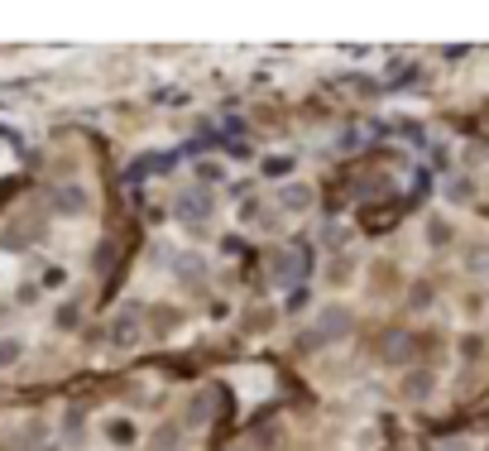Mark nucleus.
<instances>
[{"label":"nucleus","instance_id":"f257e3e1","mask_svg":"<svg viewBox=\"0 0 489 451\" xmlns=\"http://www.w3.org/2000/svg\"><path fill=\"white\" fill-rule=\"evenodd\" d=\"M351 327H355L351 307H345V303H327V307H317V313H312L307 346H312V351H327V346H336V341L351 336Z\"/></svg>","mask_w":489,"mask_h":451},{"label":"nucleus","instance_id":"f03ea898","mask_svg":"<svg viewBox=\"0 0 489 451\" xmlns=\"http://www.w3.org/2000/svg\"><path fill=\"white\" fill-rule=\"evenodd\" d=\"M145 331H149V317H139L135 307H121V313L106 322V346L121 351V355H130V351L145 346Z\"/></svg>","mask_w":489,"mask_h":451},{"label":"nucleus","instance_id":"7ed1b4c3","mask_svg":"<svg viewBox=\"0 0 489 451\" xmlns=\"http://www.w3.org/2000/svg\"><path fill=\"white\" fill-rule=\"evenodd\" d=\"M173 217L183 221V226H207L211 217H217V193H211V187H201V183L183 187L177 202H173Z\"/></svg>","mask_w":489,"mask_h":451},{"label":"nucleus","instance_id":"20e7f679","mask_svg":"<svg viewBox=\"0 0 489 451\" xmlns=\"http://www.w3.org/2000/svg\"><path fill=\"white\" fill-rule=\"evenodd\" d=\"M49 211L63 221H82V217H91V193L82 183H58L49 193Z\"/></svg>","mask_w":489,"mask_h":451},{"label":"nucleus","instance_id":"39448f33","mask_svg":"<svg viewBox=\"0 0 489 451\" xmlns=\"http://www.w3.org/2000/svg\"><path fill=\"white\" fill-rule=\"evenodd\" d=\"M101 437H106L115 451H130L145 432H139V423L130 418V413H106V418H101Z\"/></svg>","mask_w":489,"mask_h":451},{"label":"nucleus","instance_id":"423d86ee","mask_svg":"<svg viewBox=\"0 0 489 451\" xmlns=\"http://www.w3.org/2000/svg\"><path fill=\"white\" fill-rule=\"evenodd\" d=\"M211 418H217V394H211V389H193L183 403V427L187 432H201Z\"/></svg>","mask_w":489,"mask_h":451},{"label":"nucleus","instance_id":"0eeeda50","mask_svg":"<svg viewBox=\"0 0 489 451\" xmlns=\"http://www.w3.org/2000/svg\"><path fill=\"white\" fill-rule=\"evenodd\" d=\"M317 202V187L312 183H283L279 187V211L283 217H307Z\"/></svg>","mask_w":489,"mask_h":451},{"label":"nucleus","instance_id":"6e6552de","mask_svg":"<svg viewBox=\"0 0 489 451\" xmlns=\"http://www.w3.org/2000/svg\"><path fill=\"white\" fill-rule=\"evenodd\" d=\"M432 394H437V375L432 370H422V365H417V370L403 375V399H408V403H427Z\"/></svg>","mask_w":489,"mask_h":451},{"label":"nucleus","instance_id":"1a4fd4ad","mask_svg":"<svg viewBox=\"0 0 489 451\" xmlns=\"http://www.w3.org/2000/svg\"><path fill=\"white\" fill-rule=\"evenodd\" d=\"M173 274L177 279H187V283H201L211 274V265H207V255H197V250H187V255H177V265H173Z\"/></svg>","mask_w":489,"mask_h":451},{"label":"nucleus","instance_id":"9d476101","mask_svg":"<svg viewBox=\"0 0 489 451\" xmlns=\"http://www.w3.org/2000/svg\"><path fill=\"white\" fill-rule=\"evenodd\" d=\"M25 341L20 336H0V375H10V370H20V360H25Z\"/></svg>","mask_w":489,"mask_h":451},{"label":"nucleus","instance_id":"9b49d317","mask_svg":"<svg viewBox=\"0 0 489 451\" xmlns=\"http://www.w3.org/2000/svg\"><path fill=\"white\" fill-rule=\"evenodd\" d=\"M297 274H303V259H297V250H279V255H273V283H293Z\"/></svg>","mask_w":489,"mask_h":451},{"label":"nucleus","instance_id":"f8f14e48","mask_svg":"<svg viewBox=\"0 0 489 451\" xmlns=\"http://www.w3.org/2000/svg\"><path fill=\"white\" fill-rule=\"evenodd\" d=\"M259 173L264 178H288L293 173V154H283V149L264 154V159H259Z\"/></svg>","mask_w":489,"mask_h":451},{"label":"nucleus","instance_id":"ddd939ff","mask_svg":"<svg viewBox=\"0 0 489 451\" xmlns=\"http://www.w3.org/2000/svg\"><path fill=\"white\" fill-rule=\"evenodd\" d=\"M465 274H470V279H489V245L465 250Z\"/></svg>","mask_w":489,"mask_h":451},{"label":"nucleus","instance_id":"4468645a","mask_svg":"<svg viewBox=\"0 0 489 451\" xmlns=\"http://www.w3.org/2000/svg\"><path fill=\"white\" fill-rule=\"evenodd\" d=\"M154 317H159V322H154V327H159L163 336H173V331H177V317H183V313H177V307H169V303H163V307H159V313H154Z\"/></svg>","mask_w":489,"mask_h":451},{"label":"nucleus","instance_id":"2eb2a0df","mask_svg":"<svg viewBox=\"0 0 489 451\" xmlns=\"http://www.w3.org/2000/svg\"><path fill=\"white\" fill-rule=\"evenodd\" d=\"M345 241H351V226H327V245H336V250H341Z\"/></svg>","mask_w":489,"mask_h":451},{"label":"nucleus","instance_id":"dca6fc26","mask_svg":"<svg viewBox=\"0 0 489 451\" xmlns=\"http://www.w3.org/2000/svg\"><path fill=\"white\" fill-rule=\"evenodd\" d=\"M225 178V163H217V159H201V178H207V183H211V178ZM207 183H201V187H207Z\"/></svg>","mask_w":489,"mask_h":451},{"label":"nucleus","instance_id":"f3484780","mask_svg":"<svg viewBox=\"0 0 489 451\" xmlns=\"http://www.w3.org/2000/svg\"><path fill=\"white\" fill-rule=\"evenodd\" d=\"M441 451H475V442H465V437H451V442H441Z\"/></svg>","mask_w":489,"mask_h":451},{"label":"nucleus","instance_id":"a211bd4d","mask_svg":"<svg viewBox=\"0 0 489 451\" xmlns=\"http://www.w3.org/2000/svg\"><path fill=\"white\" fill-rule=\"evenodd\" d=\"M63 279H67L63 269H49V274H43V283H49V289H63Z\"/></svg>","mask_w":489,"mask_h":451},{"label":"nucleus","instance_id":"6ab92c4d","mask_svg":"<svg viewBox=\"0 0 489 451\" xmlns=\"http://www.w3.org/2000/svg\"><path fill=\"white\" fill-rule=\"evenodd\" d=\"M235 451H241V447H235Z\"/></svg>","mask_w":489,"mask_h":451}]
</instances>
